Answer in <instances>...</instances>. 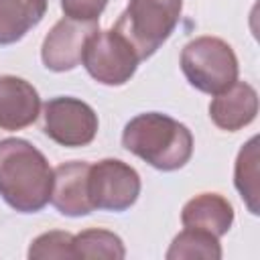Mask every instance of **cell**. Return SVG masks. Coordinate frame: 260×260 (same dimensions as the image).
<instances>
[{
  "instance_id": "obj_1",
  "label": "cell",
  "mask_w": 260,
  "mask_h": 260,
  "mask_svg": "<svg viewBox=\"0 0 260 260\" xmlns=\"http://www.w3.org/2000/svg\"><path fill=\"white\" fill-rule=\"evenodd\" d=\"M53 169L24 138L0 140V197L20 213H37L51 201Z\"/></svg>"
},
{
  "instance_id": "obj_2",
  "label": "cell",
  "mask_w": 260,
  "mask_h": 260,
  "mask_svg": "<svg viewBox=\"0 0 260 260\" xmlns=\"http://www.w3.org/2000/svg\"><path fill=\"white\" fill-rule=\"evenodd\" d=\"M122 146L158 171H177L193 154V134L179 120L144 112L134 116L122 132Z\"/></svg>"
},
{
  "instance_id": "obj_3",
  "label": "cell",
  "mask_w": 260,
  "mask_h": 260,
  "mask_svg": "<svg viewBox=\"0 0 260 260\" xmlns=\"http://www.w3.org/2000/svg\"><path fill=\"white\" fill-rule=\"evenodd\" d=\"M183 0H130L114 30L136 51L138 59L152 57L179 24Z\"/></svg>"
},
{
  "instance_id": "obj_4",
  "label": "cell",
  "mask_w": 260,
  "mask_h": 260,
  "mask_svg": "<svg viewBox=\"0 0 260 260\" xmlns=\"http://www.w3.org/2000/svg\"><path fill=\"white\" fill-rule=\"evenodd\" d=\"M181 69L187 81L209 95L221 93L238 81V57L234 49L217 37H197L181 51Z\"/></svg>"
},
{
  "instance_id": "obj_5",
  "label": "cell",
  "mask_w": 260,
  "mask_h": 260,
  "mask_svg": "<svg viewBox=\"0 0 260 260\" xmlns=\"http://www.w3.org/2000/svg\"><path fill=\"white\" fill-rule=\"evenodd\" d=\"M81 63L98 83L124 85L136 73L140 59L120 32L98 28L85 41Z\"/></svg>"
},
{
  "instance_id": "obj_6",
  "label": "cell",
  "mask_w": 260,
  "mask_h": 260,
  "mask_svg": "<svg viewBox=\"0 0 260 260\" xmlns=\"http://www.w3.org/2000/svg\"><path fill=\"white\" fill-rule=\"evenodd\" d=\"M87 195L93 209L126 211L140 195V175L120 158H104L89 165Z\"/></svg>"
},
{
  "instance_id": "obj_7",
  "label": "cell",
  "mask_w": 260,
  "mask_h": 260,
  "mask_svg": "<svg viewBox=\"0 0 260 260\" xmlns=\"http://www.w3.org/2000/svg\"><path fill=\"white\" fill-rule=\"evenodd\" d=\"M45 134L67 148H79L93 142L98 134V114L89 104L73 95H57L45 104Z\"/></svg>"
},
{
  "instance_id": "obj_8",
  "label": "cell",
  "mask_w": 260,
  "mask_h": 260,
  "mask_svg": "<svg viewBox=\"0 0 260 260\" xmlns=\"http://www.w3.org/2000/svg\"><path fill=\"white\" fill-rule=\"evenodd\" d=\"M93 30H98V22L73 20L67 16L55 22L41 47L43 65L57 73L75 69L81 63L85 41Z\"/></svg>"
},
{
  "instance_id": "obj_9",
  "label": "cell",
  "mask_w": 260,
  "mask_h": 260,
  "mask_svg": "<svg viewBox=\"0 0 260 260\" xmlns=\"http://www.w3.org/2000/svg\"><path fill=\"white\" fill-rule=\"evenodd\" d=\"M87 160H69L53 169L51 203L61 215L81 217L93 211V205L87 195Z\"/></svg>"
},
{
  "instance_id": "obj_10",
  "label": "cell",
  "mask_w": 260,
  "mask_h": 260,
  "mask_svg": "<svg viewBox=\"0 0 260 260\" xmlns=\"http://www.w3.org/2000/svg\"><path fill=\"white\" fill-rule=\"evenodd\" d=\"M41 112L39 91L22 77L0 75V128L14 132L37 122Z\"/></svg>"
},
{
  "instance_id": "obj_11",
  "label": "cell",
  "mask_w": 260,
  "mask_h": 260,
  "mask_svg": "<svg viewBox=\"0 0 260 260\" xmlns=\"http://www.w3.org/2000/svg\"><path fill=\"white\" fill-rule=\"evenodd\" d=\"M258 114V93L246 81H234L209 104L211 122L228 132H236L250 122H254Z\"/></svg>"
},
{
  "instance_id": "obj_12",
  "label": "cell",
  "mask_w": 260,
  "mask_h": 260,
  "mask_svg": "<svg viewBox=\"0 0 260 260\" xmlns=\"http://www.w3.org/2000/svg\"><path fill=\"white\" fill-rule=\"evenodd\" d=\"M181 221L185 228L205 230L221 238L234 223V207L219 193H201L183 205Z\"/></svg>"
},
{
  "instance_id": "obj_13",
  "label": "cell",
  "mask_w": 260,
  "mask_h": 260,
  "mask_svg": "<svg viewBox=\"0 0 260 260\" xmlns=\"http://www.w3.org/2000/svg\"><path fill=\"white\" fill-rule=\"evenodd\" d=\"M49 0H0V45H12L35 28Z\"/></svg>"
},
{
  "instance_id": "obj_14",
  "label": "cell",
  "mask_w": 260,
  "mask_h": 260,
  "mask_svg": "<svg viewBox=\"0 0 260 260\" xmlns=\"http://www.w3.org/2000/svg\"><path fill=\"white\" fill-rule=\"evenodd\" d=\"M234 185L252 215H258V136H252L238 152L234 169Z\"/></svg>"
},
{
  "instance_id": "obj_15",
  "label": "cell",
  "mask_w": 260,
  "mask_h": 260,
  "mask_svg": "<svg viewBox=\"0 0 260 260\" xmlns=\"http://www.w3.org/2000/svg\"><path fill=\"white\" fill-rule=\"evenodd\" d=\"M167 260H219L221 258V246L219 238L197 228H185L181 234L175 236L171 248L167 250Z\"/></svg>"
},
{
  "instance_id": "obj_16",
  "label": "cell",
  "mask_w": 260,
  "mask_h": 260,
  "mask_svg": "<svg viewBox=\"0 0 260 260\" xmlns=\"http://www.w3.org/2000/svg\"><path fill=\"white\" fill-rule=\"evenodd\" d=\"M73 254L75 258H108L122 260L126 256L120 236L110 230L89 228L73 236Z\"/></svg>"
},
{
  "instance_id": "obj_17",
  "label": "cell",
  "mask_w": 260,
  "mask_h": 260,
  "mask_svg": "<svg viewBox=\"0 0 260 260\" xmlns=\"http://www.w3.org/2000/svg\"><path fill=\"white\" fill-rule=\"evenodd\" d=\"M28 258L30 260H69L75 258L73 254V236L69 232H61V230H53V232H45L39 238L32 240L30 248H28Z\"/></svg>"
},
{
  "instance_id": "obj_18",
  "label": "cell",
  "mask_w": 260,
  "mask_h": 260,
  "mask_svg": "<svg viewBox=\"0 0 260 260\" xmlns=\"http://www.w3.org/2000/svg\"><path fill=\"white\" fill-rule=\"evenodd\" d=\"M106 4L108 0H61V8L65 16L83 22H98Z\"/></svg>"
}]
</instances>
